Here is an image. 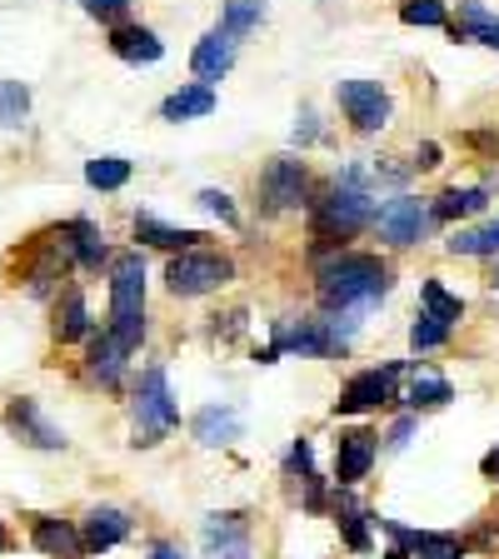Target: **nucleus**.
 I'll return each instance as SVG.
<instances>
[{
  "instance_id": "1",
  "label": "nucleus",
  "mask_w": 499,
  "mask_h": 559,
  "mask_svg": "<svg viewBox=\"0 0 499 559\" xmlns=\"http://www.w3.org/2000/svg\"><path fill=\"white\" fill-rule=\"evenodd\" d=\"M320 305L325 310H370L390 295V265L380 255H360V250H340L335 260L320 265Z\"/></svg>"
},
{
  "instance_id": "2",
  "label": "nucleus",
  "mask_w": 499,
  "mask_h": 559,
  "mask_svg": "<svg viewBox=\"0 0 499 559\" xmlns=\"http://www.w3.org/2000/svg\"><path fill=\"white\" fill-rule=\"evenodd\" d=\"M110 335L126 349L145 340V260L116 255L110 260Z\"/></svg>"
},
{
  "instance_id": "3",
  "label": "nucleus",
  "mask_w": 499,
  "mask_h": 559,
  "mask_svg": "<svg viewBox=\"0 0 499 559\" xmlns=\"http://www.w3.org/2000/svg\"><path fill=\"white\" fill-rule=\"evenodd\" d=\"M130 419H135V440L130 444H140V450H155L180 425V405H175L170 380H165L161 365H151V370L140 374L135 400H130Z\"/></svg>"
},
{
  "instance_id": "4",
  "label": "nucleus",
  "mask_w": 499,
  "mask_h": 559,
  "mask_svg": "<svg viewBox=\"0 0 499 559\" xmlns=\"http://www.w3.org/2000/svg\"><path fill=\"white\" fill-rule=\"evenodd\" d=\"M370 221H375V195L340 175L335 190L314 205V240H335L340 245V240H349V235H360Z\"/></svg>"
},
{
  "instance_id": "5",
  "label": "nucleus",
  "mask_w": 499,
  "mask_h": 559,
  "mask_svg": "<svg viewBox=\"0 0 499 559\" xmlns=\"http://www.w3.org/2000/svg\"><path fill=\"white\" fill-rule=\"evenodd\" d=\"M225 280H235V260L221 255V250H180V255L165 265V285H170V295H180V300H195V295H210L221 290Z\"/></svg>"
},
{
  "instance_id": "6",
  "label": "nucleus",
  "mask_w": 499,
  "mask_h": 559,
  "mask_svg": "<svg viewBox=\"0 0 499 559\" xmlns=\"http://www.w3.org/2000/svg\"><path fill=\"white\" fill-rule=\"evenodd\" d=\"M335 100H340L345 120L360 130V135H375V130L390 126V95H384L380 81H340Z\"/></svg>"
},
{
  "instance_id": "7",
  "label": "nucleus",
  "mask_w": 499,
  "mask_h": 559,
  "mask_svg": "<svg viewBox=\"0 0 499 559\" xmlns=\"http://www.w3.org/2000/svg\"><path fill=\"white\" fill-rule=\"evenodd\" d=\"M305 190H310V170H305V160H295V155L270 160L265 175H260V205H265L270 215L305 205Z\"/></svg>"
},
{
  "instance_id": "8",
  "label": "nucleus",
  "mask_w": 499,
  "mask_h": 559,
  "mask_svg": "<svg viewBox=\"0 0 499 559\" xmlns=\"http://www.w3.org/2000/svg\"><path fill=\"white\" fill-rule=\"evenodd\" d=\"M370 225H375V230H380L390 245H415V240H425V230L435 225V215H430V205H425V200L395 195V200H384V205L375 210Z\"/></svg>"
},
{
  "instance_id": "9",
  "label": "nucleus",
  "mask_w": 499,
  "mask_h": 559,
  "mask_svg": "<svg viewBox=\"0 0 499 559\" xmlns=\"http://www.w3.org/2000/svg\"><path fill=\"white\" fill-rule=\"evenodd\" d=\"M400 370H405V365H380V370H360L355 380L345 384V390H340L335 415H365V409H380V405H390V400H400V395H395Z\"/></svg>"
},
{
  "instance_id": "10",
  "label": "nucleus",
  "mask_w": 499,
  "mask_h": 559,
  "mask_svg": "<svg viewBox=\"0 0 499 559\" xmlns=\"http://www.w3.org/2000/svg\"><path fill=\"white\" fill-rule=\"evenodd\" d=\"M5 425H11V435L21 444H31V450H66V430H60V425H50L46 415H40V405H35V400H11V405H5Z\"/></svg>"
},
{
  "instance_id": "11",
  "label": "nucleus",
  "mask_w": 499,
  "mask_h": 559,
  "mask_svg": "<svg viewBox=\"0 0 499 559\" xmlns=\"http://www.w3.org/2000/svg\"><path fill=\"white\" fill-rule=\"evenodd\" d=\"M75 530H81L85 555H105V549L126 545L135 524H130V514L120 510V504H91V510H85V520L75 524Z\"/></svg>"
},
{
  "instance_id": "12",
  "label": "nucleus",
  "mask_w": 499,
  "mask_h": 559,
  "mask_svg": "<svg viewBox=\"0 0 499 559\" xmlns=\"http://www.w3.org/2000/svg\"><path fill=\"white\" fill-rule=\"evenodd\" d=\"M280 349H295V355H314V360H325V355H335V349H345L335 335H330L325 320H300V325H280L275 330V345L260 355V360H275Z\"/></svg>"
},
{
  "instance_id": "13",
  "label": "nucleus",
  "mask_w": 499,
  "mask_h": 559,
  "mask_svg": "<svg viewBox=\"0 0 499 559\" xmlns=\"http://www.w3.org/2000/svg\"><path fill=\"white\" fill-rule=\"evenodd\" d=\"M205 555L210 559H245L250 555V520L240 510H225V514H205Z\"/></svg>"
},
{
  "instance_id": "14",
  "label": "nucleus",
  "mask_w": 499,
  "mask_h": 559,
  "mask_svg": "<svg viewBox=\"0 0 499 559\" xmlns=\"http://www.w3.org/2000/svg\"><path fill=\"white\" fill-rule=\"evenodd\" d=\"M375 454H380V440H375V430H345L335 440V479L340 489H355L365 475H370Z\"/></svg>"
},
{
  "instance_id": "15",
  "label": "nucleus",
  "mask_w": 499,
  "mask_h": 559,
  "mask_svg": "<svg viewBox=\"0 0 499 559\" xmlns=\"http://www.w3.org/2000/svg\"><path fill=\"white\" fill-rule=\"evenodd\" d=\"M31 545L46 559H85L81 530L70 520H56V514H31Z\"/></svg>"
},
{
  "instance_id": "16",
  "label": "nucleus",
  "mask_w": 499,
  "mask_h": 559,
  "mask_svg": "<svg viewBox=\"0 0 499 559\" xmlns=\"http://www.w3.org/2000/svg\"><path fill=\"white\" fill-rule=\"evenodd\" d=\"M91 345H85V370H91L95 384H105V390H116L120 380H126V355L130 349L120 345L110 330H91Z\"/></svg>"
},
{
  "instance_id": "17",
  "label": "nucleus",
  "mask_w": 499,
  "mask_h": 559,
  "mask_svg": "<svg viewBox=\"0 0 499 559\" xmlns=\"http://www.w3.org/2000/svg\"><path fill=\"white\" fill-rule=\"evenodd\" d=\"M190 430H195V440L205 444V450H221V444H235L245 430V419H240V405H205L195 419H190Z\"/></svg>"
},
{
  "instance_id": "18",
  "label": "nucleus",
  "mask_w": 499,
  "mask_h": 559,
  "mask_svg": "<svg viewBox=\"0 0 499 559\" xmlns=\"http://www.w3.org/2000/svg\"><path fill=\"white\" fill-rule=\"evenodd\" d=\"M235 46H240V40H230L225 31H210L205 40H200L195 56H190V70L200 75V85H215V81H225V75H230Z\"/></svg>"
},
{
  "instance_id": "19",
  "label": "nucleus",
  "mask_w": 499,
  "mask_h": 559,
  "mask_svg": "<svg viewBox=\"0 0 499 559\" xmlns=\"http://www.w3.org/2000/svg\"><path fill=\"white\" fill-rule=\"evenodd\" d=\"M210 110H215V85H200V81L180 85V91H170L161 100V120H170V126L200 120V116H210Z\"/></svg>"
},
{
  "instance_id": "20",
  "label": "nucleus",
  "mask_w": 499,
  "mask_h": 559,
  "mask_svg": "<svg viewBox=\"0 0 499 559\" xmlns=\"http://www.w3.org/2000/svg\"><path fill=\"white\" fill-rule=\"evenodd\" d=\"M110 50H116L120 60H130V66H155V60L165 56L161 35L145 31V25H116V31H110Z\"/></svg>"
},
{
  "instance_id": "21",
  "label": "nucleus",
  "mask_w": 499,
  "mask_h": 559,
  "mask_svg": "<svg viewBox=\"0 0 499 559\" xmlns=\"http://www.w3.org/2000/svg\"><path fill=\"white\" fill-rule=\"evenodd\" d=\"M66 245L70 255H75V265L81 270H100L105 260H110V250H105V235L95 221H70L66 225Z\"/></svg>"
},
{
  "instance_id": "22",
  "label": "nucleus",
  "mask_w": 499,
  "mask_h": 559,
  "mask_svg": "<svg viewBox=\"0 0 499 559\" xmlns=\"http://www.w3.org/2000/svg\"><path fill=\"white\" fill-rule=\"evenodd\" d=\"M335 524H340V535H345L349 549H370V514L360 510V500L349 495V489H340L335 495Z\"/></svg>"
},
{
  "instance_id": "23",
  "label": "nucleus",
  "mask_w": 499,
  "mask_h": 559,
  "mask_svg": "<svg viewBox=\"0 0 499 559\" xmlns=\"http://www.w3.org/2000/svg\"><path fill=\"white\" fill-rule=\"evenodd\" d=\"M85 335H91V310H85V295L81 290L60 295V305H56V340H60V345H70V340H85Z\"/></svg>"
},
{
  "instance_id": "24",
  "label": "nucleus",
  "mask_w": 499,
  "mask_h": 559,
  "mask_svg": "<svg viewBox=\"0 0 499 559\" xmlns=\"http://www.w3.org/2000/svg\"><path fill=\"white\" fill-rule=\"evenodd\" d=\"M135 235L145 245H161V250H195L205 240L200 230H175V225H161L155 215H135Z\"/></svg>"
},
{
  "instance_id": "25",
  "label": "nucleus",
  "mask_w": 499,
  "mask_h": 559,
  "mask_svg": "<svg viewBox=\"0 0 499 559\" xmlns=\"http://www.w3.org/2000/svg\"><path fill=\"white\" fill-rule=\"evenodd\" d=\"M489 205V190H444L440 200L430 205V215L435 221H460V215H479V210Z\"/></svg>"
},
{
  "instance_id": "26",
  "label": "nucleus",
  "mask_w": 499,
  "mask_h": 559,
  "mask_svg": "<svg viewBox=\"0 0 499 559\" xmlns=\"http://www.w3.org/2000/svg\"><path fill=\"white\" fill-rule=\"evenodd\" d=\"M454 400V384L444 380V374H430V370H419L415 380H409V405L415 409H440Z\"/></svg>"
},
{
  "instance_id": "27",
  "label": "nucleus",
  "mask_w": 499,
  "mask_h": 559,
  "mask_svg": "<svg viewBox=\"0 0 499 559\" xmlns=\"http://www.w3.org/2000/svg\"><path fill=\"white\" fill-rule=\"evenodd\" d=\"M31 116V85L25 81H0V130L25 126Z\"/></svg>"
},
{
  "instance_id": "28",
  "label": "nucleus",
  "mask_w": 499,
  "mask_h": 559,
  "mask_svg": "<svg viewBox=\"0 0 499 559\" xmlns=\"http://www.w3.org/2000/svg\"><path fill=\"white\" fill-rule=\"evenodd\" d=\"M126 180H130V160H120V155L85 160V186H91V190H120Z\"/></svg>"
},
{
  "instance_id": "29",
  "label": "nucleus",
  "mask_w": 499,
  "mask_h": 559,
  "mask_svg": "<svg viewBox=\"0 0 499 559\" xmlns=\"http://www.w3.org/2000/svg\"><path fill=\"white\" fill-rule=\"evenodd\" d=\"M419 295H425V310L435 314V320H444V325H460V314H465V300H460V295H450L440 285V280H425V285H419Z\"/></svg>"
},
{
  "instance_id": "30",
  "label": "nucleus",
  "mask_w": 499,
  "mask_h": 559,
  "mask_svg": "<svg viewBox=\"0 0 499 559\" xmlns=\"http://www.w3.org/2000/svg\"><path fill=\"white\" fill-rule=\"evenodd\" d=\"M260 21H265V0H230V5H225L221 31L230 35V40H240V35H250Z\"/></svg>"
},
{
  "instance_id": "31",
  "label": "nucleus",
  "mask_w": 499,
  "mask_h": 559,
  "mask_svg": "<svg viewBox=\"0 0 499 559\" xmlns=\"http://www.w3.org/2000/svg\"><path fill=\"white\" fill-rule=\"evenodd\" d=\"M450 255H499V221L485 230H460L450 240Z\"/></svg>"
},
{
  "instance_id": "32",
  "label": "nucleus",
  "mask_w": 499,
  "mask_h": 559,
  "mask_svg": "<svg viewBox=\"0 0 499 559\" xmlns=\"http://www.w3.org/2000/svg\"><path fill=\"white\" fill-rule=\"evenodd\" d=\"M444 340H450V325H444V320H435L430 310H419V320L409 325V345H415V349H440Z\"/></svg>"
},
{
  "instance_id": "33",
  "label": "nucleus",
  "mask_w": 499,
  "mask_h": 559,
  "mask_svg": "<svg viewBox=\"0 0 499 559\" xmlns=\"http://www.w3.org/2000/svg\"><path fill=\"white\" fill-rule=\"evenodd\" d=\"M400 21L405 25H450V15H444L440 0H405V5H400Z\"/></svg>"
},
{
  "instance_id": "34",
  "label": "nucleus",
  "mask_w": 499,
  "mask_h": 559,
  "mask_svg": "<svg viewBox=\"0 0 499 559\" xmlns=\"http://www.w3.org/2000/svg\"><path fill=\"white\" fill-rule=\"evenodd\" d=\"M135 0H81V11L95 15V21H116V15H126Z\"/></svg>"
},
{
  "instance_id": "35",
  "label": "nucleus",
  "mask_w": 499,
  "mask_h": 559,
  "mask_svg": "<svg viewBox=\"0 0 499 559\" xmlns=\"http://www.w3.org/2000/svg\"><path fill=\"white\" fill-rule=\"evenodd\" d=\"M200 205L215 210L225 225H240V215H235V205H230V195H225V190H200Z\"/></svg>"
},
{
  "instance_id": "36",
  "label": "nucleus",
  "mask_w": 499,
  "mask_h": 559,
  "mask_svg": "<svg viewBox=\"0 0 499 559\" xmlns=\"http://www.w3.org/2000/svg\"><path fill=\"white\" fill-rule=\"evenodd\" d=\"M290 469H295V475H314V454H310V444H305V440H295V450H290Z\"/></svg>"
},
{
  "instance_id": "37",
  "label": "nucleus",
  "mask_w": 499,
  "mask_h": 559,
  "mask_svg": "<svg viewBox=\"0 0 499 559\" xmlns=\"http://www.w3.org/2000/svg\"><path fill=\"white\" fill-rule=\"evenodd\" d=\"M409 435H415V419H400L395 430H390V450H405Z\"/></svg>"
},
{
  "instance_id": "38",
  "label": "nucleus",
  "mask_w": 499,
  "mask_h": 559,
  "mask_svg": "<svg viewBox=\"0 0 499 559\" xmlns=\"http://www.w3.org/2000/svg\"><path fill=\"white\" fill-rule=\"evenodd\" d=\"M151 559H186V549H180V545H170V539H161V545L151 549Z\"/></svg>"
},
{
  "instance_id": "39",
  "label": "nucleus",
  "mask_w": 499,
  "mask_h": 559,
  "mask_svg": "<svg viewBox=\"0 0 499 559\" xmlns=\"http://www.w3.org/2000/svg\"><path fill=\"white\" fill-rule=\"evenodd\" d=\"M419 170H430V165H440V145H419Z\"/></svg>"
},
{
  "instance_id": "40",
  "label": "nucleus",
  "mask_w": 499,
  "mask_h": 559,
  "mask_svg": "<svg viewBox=\"0 0 499 559\" xmlns=\"http://www.w3.org/2000/svg\"><path fill=\"white\" fill-rule=\"evenodd\" d=\"M479 469H485V479H499V450H489L485 460H479Z\"/></svg>"
},
{
  "instance_id": "41",
  "label": "nucleus",
  "mask_w": 499,
  "mask_h": 559,
  "mask_svg": "<svg viewBox=\"0 0 499 559\" xmlns=\"http://www.w3.org/2000/svg\"><path fill=\"white\" fill-rule=\"evenodd\" d=\"M475 40H485V46H495V50H499V21H495V25H489V31H479V35H475Z\"/></svg>"
},
{
  "instance_id": "42",
  "label": "nucleus",
  "mask_w": 499,
  "mask_h": 559,
  "mask_svg": "<svg viewBox=\"0 0 499 559\" xmlns=\"http://www.w3.org/2000/svg\"><path fill=\"white\" fill-rule=\"evenodd\" d=\"M11 549V530H5V520H0V555Z\"/></svg>"
},
{
  "instance_id": "43",
  "label": "nucleus",
  "mask_w": 499,
  "mask_h": 559,
  "mask_svg": "<svg viewBox=\"0 0 499 559\" xmlns=\"http://www.w3.org/2000/svg\"><path fill=\"white\" fill-rule=\"evenodd\" d=\"M384 559H409V555H405V549H400V545H395V549H390V555H384Z\"/></svg>"
},
{
  "instance_id": "44",
  "label": "nucleus",
  "mask_w": 499,
  "mask_h": 559,
  "mask_svg": "<svg viewBox=\"0 0 499 559\" xmlns=\"http://www.w3.org/2000/svg\"><path fill=\"white\" fill-rule=\"evenodd\" d=\"M489 280H495V290H499V265H495V275H489Z\"/></svg>"
}]
</instances>
